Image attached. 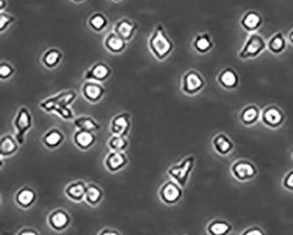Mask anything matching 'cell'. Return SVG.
<instances>
[{
	"label": "cell",
	"mask_w": 293,
	"mask_h": 235,
	"mask_svg": "<svg viewBox=\"0 0 293 235\" xmlns=\"http://www.w3.org/2000/svg\"><path fill=\"white\" fill-rule=\"evenodd\" d=\"M148 44L152 54L160 61L166 59L174 50V42L167 35L162 25H159L154 29Z\"/></svg>",
	"instance_id": "1"
},
{
	"label": "cell",
	"mask_w": 293,
	"mask_h": 235,
	"mask_svg": "<svg viewBox=\"0 0 293 235\" xmlns=\"http://www.w3.org/2000/svg\"><path fill=\"white\" fill-rule=\"evenodd\" d=\"M266 49L267 41L263 35L254 32L249 34L238 56L242 60L254 59L259 57Z\"/></svg>",
	"instance_id": "2"
},
{
	"label": "cell",
	"mask_w": 293,
	"mask_h": 235,
	"mask_svg": "<svg viewBox=\"0 0 293 235\" xmlns=\"http://www.w3.org/2000/svg\"><path fill=\"white\" fill-rule=\"evenodd\" d=\"M196 164V157L193 155L185 157L181 162L173 165L167 170V174L174 181L180 184L181 187L187 186L191 173L194 169Z\"/></svg>",
	"instance_id": "3"
},
{
	"label": "cell",
	"mask_w": 293,
	"mask_h": 235,
	"mask_svg": "<svg viewBox=\"0 0 293 235\" xmlns=\"http://www.w3.org/2000/svg\"><path fill=\"white\" fill-rule=\"evenodd\" d=\"M77 98V93L74 91H65L58 93L56 96L45 100L40 103V108L48 113L56 112L58 109L72 104Z\"/></svg>",
	"instance_id": "4"
},
{
	"label": "cell",
	"mask_w": 293,
	"mask_h": 235,
	"mask_svg": "<svg viewBox=\"0 0 293 235\" xmlns=\"http://www.w3.org/2000/svg\"><path fill=\"white\" fill-rule=\"evenodd\" d=\"M231 173L237 181L245 182L251 181L256 177L258 174V169L252 161L246 159H240L232 163Z\"/></svg>",
	"instance_id": "5"
},
{
	"label": "cell",
	"mask_w": 293,
	"mask_h": 235,
	"mask_svg": "<svg viewBox=\"0 0 293 235\" xmlns=\"http://www.w3.org/2000/svg\"><path fill=\"white\" fill-rule=\"evenodd\" d=\"M205 85V78L196 70L188 71L182 77L181 90L187 96L198 95L204 89Z\"/></svg>",
	"instance_id": "6"
},
{
	"label": "cell",
	"mask_w": 293,
	"mask_h": 235,
	"mask_svg": "<svg viewBox=\"0 0 293 235\" xmlns=\"http://www.w3.org/2000/svg\"><path fill=\"white\" fill-rule=\"evenodd\" d=\"M286 116L283 110L276 105H269L262 110L261 121L269 129L276 130L283 125Z\"/></svg>",
	"instance_id": "7"
},
{
	"label": "cell",
	"mask_w": 293,
	"mask_h": 235,
	"mask_svg": "<svg viewBox=\"0 0 293 235\" xmlns=\"http://www.w3.org/2000/svg\"><path fill=\"white\" fill-rule=\"evenodd\" d=\"M33 125V118L31 113L26 107H21L19 109L17 116L14 120V127L16 129V136L19 145H23L25 142V136L27 131L30 130Z\"/></svg>",
	"instance_id": "8"
},
{
	"label": "cell",
	"mask_w": 293,
	"mask_h": 235,
	"mask_svg": "<svg viewBox=\"0 0 293 235\" xmlns=\"http://www.w3.org/2000/svg\"><path fill=\"white\" fill-rule=\"evenodd\" d=\"M175 181H167L162 184L159 191L161 201L167 205H174L182 198V189Z\"/></svg>",
	"instance_id": "9"
},
{
	"label": "cell",
	"mask_w": 293,
	"mask_h": 235,
	"mask_svg": "<svg viewBox=\"0 0 293 235\" xmlns=\"http://www.w3.org/2000/svg\"><path fill=\"white\" fill-rule=\"evenodd\" d=\"M131 127V116L129 113H121L115 116L110 123V130L115 135L126 136Z\"/></svg>",
	"instance_id": "10"
},
{
	"label": "cell",
	"mask_w": 293,
	"mask_h": 235,
	"mask_svg": "<svg viewBox=\"0 0 293 235\" xmlns=\"http://www.w3.org/2000/svg\"><path fill=\"white\" fill-rule=\"evenodd\" d=\"M104 93L105 88L100 84V82L88 80L82 86V95L90 103H98L103 99Z\"/></svg>",
	"instance_id": "11"
},
{
	"label": "cell",
	"mask_w": 293,
	"mask_h": 235,
	"mask_svg": "<svg viewBox=\"0 0 293 235\" xmlns=\"http://www.w3.org/2000/svg\"><path fill=\"white\" fill-rule=\"evenodd\" d=\"M239 23L244 30L249 32V33H254L262 27L263 23V18L259 12L249 10L243 14Z\"/></svg>",
	"instance_id": "12"
},
{
	"label": "cell",
	"mask_w": 293,
	"mask_h": 235,
	"mask_svg": "<svg viewBox=\"0 0 293 235\" xmlns=\"http://www.w3.org/2000/svg\"><path fill=\"white\" fill-rule=\"evenodd\" d=\"M112 71L109 65L104 62H98L92 65L91 68L85 72V78L86 80L103 82L111 76Z\"/></svg>",
	"instance_id": "13"
},
{
	"label": "cell",
	"mask_w": 293,
	"mask_h": 235,
	"mask_svg": "<svg viewBox=\"0 0 293 235\" xmlns=\"http://www.w3.org/2000/svg\"><path fill=\"white\" fill-rule=\"evenodd\" d=\"M48 222L52 229L60 232L68 227L71 223V218L67 211L63 209H58L48 215Z\"/></svg>",
	"instance_id": "14"
},
{
	"label": "cell",
	"mask_w": 293,
	"mask_h": 235,
	"mask_svg": "<svg viewBox=\"0 0 293 235\" xmlns=\"http://www.w3.org/2000/svg\"><path fill=\"white\" fill-rule=\"evenodd\" d=\"M212 147L215 152L222 156L231 154L234 149V143L225 133H218L212 138Z\"/></svg>",
	"instance_id": "15"
},
{
	"label": "cell",
	"mask_w": 293,
	"mask_h": 235,
	"mask_svg": "<svg viewBox=\"0 0 293 235\" xmlns=\"http://www.w3.org/2000/svg\"><path fill=\"white\" fill-rule=\"evenodd\" d=\"M218 82L223 88L233 90L237 88L239 83V76L234 69L226 67L223 69L218 75Z\"/></svg>",
	"instance_id": "16"
},
{
	"label": "cell",
	"mask_w": 293,
	"mask_h": 235,
	"mask_svg": "<svg viewBox=\"0 0 293 235\" xmlns=\"http://www.w3.org/2000/svg\"><path fill=\"white\" fill-rule=\"evenodd\" d=\"M128 163V159L123 152H116L111 151L107 155L104 164L108 170L116 173L118 171L122 170L123 167L126 166Z\"/></svg>",
	"instance_id": "17"
},
{
	"label": "cell",
	"mask_w": 293,
	"mask_h": 235,
	"mask_svg": "<svg viewBox=\"0 0 293 235\" xmlns=\"http://www.w3.org/2000/svg\"><path fill=\"white\" fill-rule=\"evenodd\" d=\"M262 110L255 104L246 106L239 113V121L245 126H253L261 120Z\"/></svg>",
	"instance_id": "18"
},
{
	"label": "cell",
	"mask_w": 293,
	"mask_h": 235,
	"mask_svg": "<svg viewBox=\"0 0 293 235\" xmlns=\"http://www.w3.org/2000/svg\"><path fill=\"white\" fill-rule=\"evenodd\" d=\"M136 29H137V24L136 22L130 21L126 18L117 21L114 27V32H116V34L126 41H130L132 39Z\"/></svg>",
	"instance_id": "19"
},
{
	"label": "cell",
	"mask_w": 293,
	"mask_h": 235,
	"mask_svg": "<svg viewBox=\"0 0 293 235\" xmlns=\"http://www.w3.org/2000/svg\"><path fill=\"white\" fill-rule=\"evenodd\" d=\"M36 192L29 186H25L18 191L15 196V201L21 208L28 209L34 205V202L36 201Z\"/></svg>",
	"instance_id": "20"
},
{
	"label": "cell",
	"mask_w": 293,
	"mask_h": 235,
	"mask_svg": "<svg viewBox=\"0 0 293 235\" xmlns=\"http://www.w3.org/2000/svg\"><path fill=\"white\" fill-rule=\"evenodd\" d=\"M96 141V136L93 131L78 130L73 135V142L79 149L85 151L92 147Z\"/></svg>",
	"instance_id": "21"
},
{
	"label": "cell",
	"mask_w": 293,
	"mask_h": 235,
	"mask_svg": "<svg viewBox=\"0 0 293 235\" xmlns=\"http://www.w3.org/2000/svg\"><path fill=\"white\" fill-rule=\"evenodd\" d=\"M192 46L194 51L199 54H206L213 49L214 42L212 36L208 33H202L194 36Z\"/></svg>",
	"instance_id": "22"
},
{
	"label": "cell",
	"mask_w": 293,
	"mask_h": 235,
	"mask_svg": "<svg viewBox=\"0 0 293 235\" xmlns=\"http://www.w3.org/2000/svg\"><path fill=\"white\" fill-rule=\"evenodd\" d=\"M104 46L109 52L119 54L126 48V41H124L116 32H111L104 39Z\"/></svg>",
	"instance_id": "23"
},
{
	"label": "cell",
	"mask_w": 293,
	"mask_h": 235,
	"mask_svg": "<svg viewBox=\"0 0 293 235\" xmlns=\"http://www.w3.org/2000/svg\"><path fill=\"white\" fill-rule=\"evenodd\" d=\"M86 185L82 181H74L66 186L65 193L66 197L72 201L80 202L85 198Z\"/></svg>",
	"instance_id": "24"
},
{
	"label": "cell",
	"mask_w": 293,
	"mask_h": 235,
	"mask_svg": "<svg viewBox=\"0 0 293 235\" xmlns=\"http://www.w3.org/2000/svg\"><path fill=\"white\" fill-rule=\"evenodd\" d=\"M287 48L286 38L282 32L273 34L267 41V49L274 55L282 54Z\"/></svg>",
	"instance_id": "25"
},
{
	"label": "cell",
	"mask_w": 293,
	"mask_h": 235,
	"mask_svg": "<svg viewBox=\"0 0 293 235\" xmlns=\"http://www.w3.org/2000/svg\"><path fill=\"white\" fill-rule=\"evenodd\" d=\"M232 225L225 219H213L209 223L206 232L211 235H226L232 232Z\"/></svg>",
	"instance_id": "26"
},
{
	"label": "cell",
	"mask_w": 293,
	"mask_h": 235,
	"mask_svg": "<svg viewBox=\"0 0 293 235\" xmlns=\"http://www.w3.org/2000/svg\"><path fill=\"white\" fill-rule=\"evenodd\" d=\"M18 141L11 135H5L0 140V156L9 157L18 151Z\"/></svg>",
	"instance_id": "27"
},
{
	"label": "cell",
	"mask_w": 293,
	"mask_h": 235,
	"mask_svg": "<svg viewBox=\"0 0 293 235\" xmlns=\"http://www.w3.org/2000/svg\"><path fill=\"white\" fill-rule=\"evenodd\" d=\"M103 198V191L101 187L94 183L86 185L85 200L91 206H96L99 205Z\"/></svg>",
	"instance_id": "28"
},
{
	"label": "cell",
	"mask_w": 293,
	"mask_h": 235,
	"mask_svg": "<svg viewBox=\"0 0 293 235\" xmlns=\"http://www.w3.org/2000/svg\"><path fill=\"white\" fill-rule=\"evenodd\" d=\"M65 139V135L61 130L57 128L48 130L42 137V142L46 147L51 149H54L59 147Z\"/></svg>",
	"instance_id": "29"
},
{
	"label": "cell",
	"mask_w": 293,
	"mask_h": 235,
	"mask_svg": "<svg viewBox=\"0 0 293 235\" xmlns=\"http://www.w3.org/2000/svg\"><path fill=\"white\" fill-rule=\"evenodd\" d=\"M63 54L58 49L52 48L45 52L41 58V62L47 68L53 69L57 67L61 62Z\"/></svg>",
	"instance_id": "30"
},
{
	"label": "cell",
	"mask_w": 293,
	"mask_h": 235,
	"mask_svg": "<svg viewBox=\"0 0 293 235\" xmlns=\"http://www.w3.org/2000/svg\"><path fill=\"white\" fill-rule=\"evenodd\" d=\"M73 124L76 128L79 130H90V131H97L101 129V125L92 119L90 116H80L73 121Z\"/></svg>",
	"instance_id": "31"
},
{
	"label": "cell",
	"mask_w": 293,
	"mask_h": 235,
	"mask_svg": "<svg viewBox=\"0 0 293 235\" xmlns=\"http://www.w3.org/2000/svg\"><path fill=\"white\" fill-rule=\"evenodd\" d=\"M87 24L92 30L102 32L106 28L109 24V21L104 14L102 13H95L89 17Z\"/></svg>",
	"instance_id": "32"
},
{
	"label": "cell",
	"mask_w": 293,
	"mask_h": 235,
	"mask_svg": "<svg viewBox=\"0 0 293 235\" xmlns=\"http://www.w3.org/2000/svg\"><path fill=\"white\" fill-rule=\"evenodd\" d=\"M108 146L111 151L123 152L129 146V142L125 136L113 134V136L109 138Z\"/></svg>",
	"instance_id": "33"
},
{
	"label": "cell",
	"mask_w": 293,
	"mask_h": 235,
	"mask_svg": "<svg viewBox=\"0 0 293 235\" xmlns=\"http://www.w3.org/2000/svg\"><path fill=\"white\" fill-rule=\"evenodd\" d=\"M14 68L13 65L8 64L7 62L1 63L0 65V78L1 79H8L12 76L14 75Z\"/></svg>",
	"instance_id": "34"
},
{
	"label": "cell",
	"mask_w": 293,
	"mask_h": 235,
	"mask_svg": "<svg viewBox=\"0 0 293 235\" xmlns=\"http://www.w3.org/2000/svg\"><path fill=\"white\" fill-rule=\"evenodd\" d=\"M14 21V17L13 15L7 14L2 11L0 13V31L3 32L6 30Z\"/></svg>",
	"instance_id": "35"
},
{
	"label": "cell",
	"mask_w": 293,
	"mask_h": 235,
	"mask_svg": "<svg viewBox=\"0 0 293 235\" xmlns=\"http://www.w3.org/2000/svg\"><path fill=\"white\" fill-rule=\"evenodd\" d=\"M283 186L285 190L293 191V169L287 173L283 179Z\"/></svg>",
	"instance_id": "36"
},
{
	"label": "cell",
	"mask_w": 293,
	"mask_h": 235,
	"mask_svg": "<svg viewBox=\"0 0 293 235\" xmlns=\"http://www.w3.org/2000/svg\"><path fill=\"white\" fill-rule=\"evenodd\" d=\"M265 233V232L260 228L258 226H252V227H249L246 229L245 231L241 232V234L244 235H263Z\"/></svg>",
	"instance_id": "37"
},
{
	"label": "cell",
	"mask_w": 293,
	"mask_h": 235,
	"mask_svg": "<svg viewBox=\"0 0 293 235\" xmlns=\"http://www.w3.org/2000/svg\"><path fill=\"white\" fill-rule=\"evenodd\" d=\"M19 234L20 235H37L38 232L34 231V229L31 228H25L19 232Z\"/></svg>",
	"instance_id": "38"
},
{
	"label": "cell",
	"mask_w": 293,
	"mask_h": 235,
	"mask_svg": "<svg viewBox=\"0 0 293 235\" xmlns=\"http://www.w3.org/2000/svg\"><path fill=\"white\" fill-rule=\"evenodd\" d=\"M100 235H109V234H112V235H118L120 234L119 232H117V231H111V230H109V229L106 228L105 230H103L102 232H99Z\"/></svg>",
	"instance_id": "39"
},
{
	"label": "cell",
	"mask_w": 293,
	"mask_h": 235,
	"mask_svg": "<svg viewBox=\"0 0 293 235\" xmlns=\"http://www.w3.org/2000/svg\"><path fill=\"white\" fill-rule=\"evenodd\" d=\"M6 6H7L6 0H0V10H1V12L6 8Z\"/></svg>",
	"instance_id": "40"
},
{
	"label": "cell",
	"mask_w": 293,
	"mask_h": 235,
	"mask_svg": "<svg viewBox=\"0 0 293 235\" xmlns=\"http://www.w3.org/2000/svg\"><path fill=\"white\" fill-rule=\"evenodd\" d=\"M288 40L290 42V44L293 45V28L290 30V33L288 34Z\"/></svg>",
	"instance_id": "41"
},
{
	"label": "cell",
	"mask_w": 293,
	"mask_h": 235,
	"mask_svg": "<svg viewBox=\"0 0 293 235\" xmlns=\"http://www.w3.org/2000/svg\"><path fill=\"white\" fill-rule=\"evenodd\" d=\"M73 2H77V3H79V2H83V1H85V0H72Z\"/></svg>",
	"instance_id": "42"
},
{
	"label": "cell",
	"mask_w": 293,
	"mask_h": 235,
	"mask_svg": "<svg viewBox=\"0 0 293 235\" xmlns=\"http://www.w3.org/2000/svg\"><path fill=\"white\" fill-rule=\"evenodd\" d=\"M113 1H115V2H119L121 0H113Z\"/></svg>",
	"instance_id": "43"
},
{
	"label": "cell",
	"mask_w": 293,
	"mask_h": 235,
	"mask_svg": "<svg viewBox=\"0 0 293 235\" xmlns=\"http://www.w3.org/2000/svg\"><path fill=\"white\" fill-rule=\"evenodd\" d=\"M291 157H292V160H293V154H292V155H291Z\"/></svg>",
	"instance_id": "44"
}]
</instances>
